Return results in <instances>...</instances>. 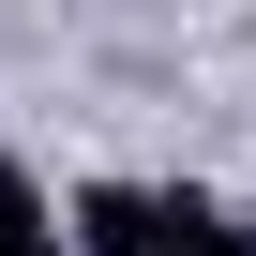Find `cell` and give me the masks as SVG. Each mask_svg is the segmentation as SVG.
Instances as JSON below:
<instances>
[{
    "instance_id": "cell-1",
    "label": "cell",
    "mask_w": 256,
    "mask_h": 256,
    "mask_svg": "<svg viewBox=\"0 0 256 256\" xmlns=\"http://www.w3.org/2000/svg\"><path fill=\"white\" fill-rule=\"evenodd\" d=\"M181 196H196V181H181ZM181 196H166V181H90V196L60 211V241H76V256H166V241H181Z\"/></svg>"
},
{
    "instance_id": "cell-2",
    "label": "cell",
    "mask_w": 256,
    "mask_h": 256,
    "mask_svg": "<svg viewBox=\"0 0 256 256\" xmlns=\"http://www.w3.org/2000/svg\"><path fill=\"white\" fill-rule=\"evenodd\" d=\"M46 241H60V226H46V181L0 166V256H46Z\"/></svg>"
},
{
    "instance_id": "cell-3",
    "label": "cell",
    "mask_w": 256,
    "mask_h": 256,
    "mask_svg": "<svg viewBox=\"0 0 256 256\" xmlns=\"http://www.w3.org/2000/svg\"><path fill=\"white\" fill-rule=\"evenodd\" d=\"M166 256H256V226L211 211V196H181V241H166Z\"/></svg>"
},
{
    "instance_id": "cell-4",
    "label": "cell",
    "mask_w": 256,
    "mask_h": 256,
    "mask_svg": "<svg viewBox=\"0 0 256 256\" xmlns=\"http://www.w3.org/2000/svg\"><path fill=\"white\" fill-rule=\"evenodd\" d=\"M241 226H256V211H241Z\"/></svg>"
}]
</instances>
